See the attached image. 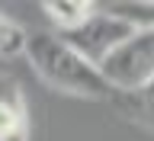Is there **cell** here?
I'll list each match as a JSON object with an SVG mask.
<instances>
[{
  "instance_id": "6da1fadb",
  "label": "cell",
  "mask_w": 154,
  "mask_h": 141,
  "mask_svg": "<svg viewBox=\"0 0 154 141\" xmlns=\"http://www.w3.org/2000/svg\"><path fill=\"white\" fill-rule=\"evenodd\" d=\"M23 55L29 58L32 71L51 90L84 96V100H116V93L109 90V84L100 74V67L90 64L87 58H80L55 32H32L26 38V51Z\"/></svg>"
},
{
  "instance_id": "5b68a950",
  "label": "cell",
  "mask_w": 154,
  "mask_h": 141,
  "mask_svg": "<svg viewBox=\"0 0 154 141\" xmlns=\"http://www.w3.org/2000/svg\"><path fill=\"white\" fill-rule=\"evenodd\" d=\"M42 10H45V16L61 29V35H64L71 29L84 26L87 19H90V13L96 10V3H84V0H45Z\"/></svg>"
},
{
  "instance_id": "ba28073f",
  "label": "cell",
  "mask_w": 154,
  "mask_h": 141,
  "mask_svg": "<svg viewBox=\"0 0 154 141\" xmlns=\"http://www.w3.org/2000/svg\"><path fill=\"white\" fill-rule=\"evenodd\" d=\"M26 38L29 32L19 23L7 16V13H0V58H16L26 51Z\"/></svg>"
},
{
  "instance_id": "3957f363",
  "label": "cell",
  "mask_w": 154,
  "mask_h": 141,
  "mask_svg": "<svg viewBox=\"0 0 154 141\" xmlns=\"http://www.w3.org/2000/svg\"><path fill=\"white\" fill-rule=\"evenodd\" d=\"M128 35H135V29L128 26L125 19H119V16H112V13H106V10L96 7L84 26L64 32L61 38H64L80 58H87L90 64L100 67V61H103L116 45H122Z\"/></svg>"
},
{
  "instance_id": "52a82bcc",
  "label": "cell",
  "mask_w": 154,
  "mask_h": 141,
  "mask_svg": "<svg viewBox=\"0 0 154 141\" xmlns=\"http://www.w3.org/2000/svg\"><path fill=\"white\" fill-rule=\"evenodd\" d=\"M122 103H125V112L132 115L135 122L148 125V128L154 132V80L144 87V90H138V93L122 96Z\"/></svg>"
},
{
  "instance_id": "8992f818",
  "label": "cell",
  "mask_w": 154,
  "mask_h": 141,
  "mask_svg": "<svg viewBox=\"0 0 154 141\" xmlns=\"http://www.w3.org/2000/svg\"><path fill=\"white\" fill-rule=\"evenodd\" d=\"M103 10L125 19L135 32H154V0H122V3H109Z\"/></svg>"
},
{
  "instance_id": "7a4b0ae2",
  "label": "cell",
  "mask_w": 154,
  "mask_h": 141,
  "mask_svg": "<svg viewBox=\"0 0 154 141\" xmlns=\"http://www.w3.org/2000/svg\"><path fill=\"white\" fill-rule=\"evenodd\" d=\"M100 74L116 96L138 93L154 80V32H135L100 61Z\"/></svg>"
},
{
  "instance_id": "277c9868",
  "label": "cell",
  "mask_w": 154,
  "mask_h": 141,
  "mask_svg": "<svg viewBox=\"0 0 154 141\" xmlns=\"http://www.w3.org/2000/svg\"><path fill=\"white\" fill-rule=\"evenodd\" d=\"M29 138V115L23 90L13 77L0 74V141H26Z\"/></svg>"
}]
</instances>
